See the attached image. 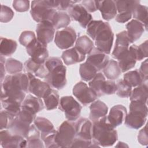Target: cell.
Returning a JSON list of instances; mask_svg holds the SVG:
<instances>
[{"instance_id":"cell-1","label":"cell","mask_w":148,"mask_h":148,"mask_svg":"<svg viewBox=\"0 0 148 148\" xmlns=\"http://www.w3.org/2000/svg\"><path fill=\"white\" fill-rule=\"evenodd\" d=\"M86 32L95 41V45L98 50L106 54L110 53L114 34L108 23L101 20H92L87 26Z\"/></svg>"},{"instance_id":"cell-2","label":"cell","mask_w":148,"mask_h":148,"mask_svg":"<svg viewBox=\"0 0 148 148\" xmlns=\"http://www.w3.org/2000/svg\"><path fill=\"white\" fill-rule=\"evenodd\" d=\"M29 77L27 73L7 75L1 82V95L17 101H23L28 92Z\"/></svg>"},{"instance_id":"cell-3","label":"cell","mask_w":148,"mask_h":148,"mask_svg":"<svg viewBox=\"0 0 148 148\" xmlns=\"http://www.w3.org/2000/svg\"><path fill=\"white\" fill-rule=\"evenodd\" d=\"M92 123V142L99 147L113 146L118 139V135L107 116Z\"/></svg>"},{"instance_id":"cell-4","label":"cell","mask_w":148,"mask_h":148,"mask_svg":"<svg viewBox=\"0 0 148 148\" xmlns=\"http://www.w3.org/2000/svg\"><path fill=\"white\" fill-rule=\"evenodd\" d=\"M45 64L49 73L45 78L51 88L57 90L63 88L66 84V68L59 57H50L46 60Z\"/></svg>"},{"instance_id":"cell-5","label":"cell","mask_w":148,"mask_h":148,"mask_svg":"<svg viewBox=\"0 0 148 148\" xmlns=\"http://www.w3.org/2000/svg\"><path fill=\"white\" fill-rule=\"evenodd\" d=\"M57 1L37 0L31 2L30 14L37 23L50 21L57 12Z\"/></svg>"},{"instance_id":"cell-6","label":"cell","mask_w":148,"mask_h":148,"mask_svg":"<svg viewBox=\"0 0 148 148\" xmlns=\"http://www.w3.org/2000/svg\"><path fill=\"white\" fill-rule=\"evenodd\" d=\"M147 116V107L146 103L138 101H131L130 113L125 116V125L130 128L138 130L146 123Z\"/></svg>"},{"instance_id":"cell-7","label":"cell","mask_w":148,"mask_h":148,"mask_svg":"<svg viewBox=\"0 0 148 148\" xmlns=\"http://www.w3.org/2000/svg\"><path fill=\"white\" fill-rule=\"evenodd\" d=\"M75 136V123L64 121L56 132L55 140L60 147H71Z\"/></svg>"},{"instance_id":"cell-8","label":"cell","mask_w":148,"mask_h":148,"mask_svg":"<svg viewBox=\"0 0 148 148\" xmlns=\"http://www.w3.org/2000/svg\"><path fill=\"white\" fill-rule=\"evenodd\" d=\"M82 106L72 96H64L61 98L59 109L65 113L66 119L69 121H73L79 117Z\"/></svg>"},{"instance_id":"cell-9","label":"cell","mask_w":148,"mask_h":148,"mask_svg":"<svg viewBox=\"0 0 148 148\" xmlns=\"http://www.w3.org/2000/svg\"><path fill=\"white\" fill-rule=\"evenodd\" d=\"M118 13L115 20L120 23H124L130 20L136 6L140 3L139 1H114Z\"/></svg>"},{"instance_id":"cell-10","label":"cell","mask_w":148,"mask_h":148,"mask_svg":"<svg viewBox=\"0 0 148 148\" xmlns=\"http://www.w3.org/2000/svg\"><path fill=\"white\" fill-rule=\"evenodd\" d=\"M76 31L71 27H67L62 30L57 31L54 36V43L60 49L64 50L73 46L76 40Z\"/></svg>"},{"instance_id":"cell-11","label":"cell","mask_w":148,"mask_h":148,"mask_svg":"<svg viewBox=\"0 0 148 148\" xmlns=\"http://www.w3.org/2000/svg\"><path fill=\"white\" fill-rule=\"evenodd\" d=\"M26 51L30 58L37 63H45L49 57L47 45L40 42L37 38L26 47Z\"/></svg>"},{"instance_id":"cell-12","label":"cell","mask_w":148,"mask_h":148,"mask_svg":"<svg viewBox=\"0 0 148 148\" xmlns=\"http://www.w3.org/2000/svg\"><path fill=\"white\" fill-rule=\"evenodd\" d=\"M72 92L77 100L84 106L92 103L98 98L91 88L88 87L87 84L83 82L77 83L73 88Z\"/></svg>"},{"instance_id":"cell-13","label":"cell","mask_w":148,"mask_h":148,"mask_svg":"<svg viewBox=\"0 0 148 148\" xmlns=\"http://www.w3.org/2000/svg\"><path fill=\"white\" fill-rule=\"evenodd\" d=\"M1 145L3 148L26 147L27 140L25 138L12 134L9 130L0 132Z\"/></svg>"},{"instance_id":"cell-14","label":"cell","mask_w":148,"mask_h":148,"mask_svg":"<svg viewBox=\"0 0 148 148\" xmlns=\"http://www.w3.org/2000/svg\"><path fill=\"white\" fill-rule=\"evenodd\" d=\"M27 73L29 77L28 92L37 97L43 98L51 90V87L47 82H42L34 75Z\"/></svg>"},{"instance_id":"cell-15","label":"cell","mask_w":148,"mask_h":148,"mask_svg":"<svg viewBox=\"0 0 148 148\" xmlns=\"http://www.w3.org/2000/svg\"><path fill=\"white\" fill-rule=\"evenodd\" d=\"M70 17L77 21L80 25L86 28L92 21V17L81 4H75L68 10Z\"/></svg>"},{"instance_id":"cell-16","label":"cell","mask_w":148,"mask_h":148,"mask_svg":"<svg viewBox=\"0 0 148 148\" xmlns=\"http://www.w3.org/2000/svg\"><path fill=\"white\" fill-rule=\"evenodd\" d=\"M118 64L121 72H125L133 68L137 61L136 45H133L129 47L128 50L121 56L118 59Z\"/></svg>"},{"instance_id":"cell-17","label":"cell","mask_w":148,"mask_h":148,"mask_svg":"<svg viewBox=\"0 0 148 148\" xmlns=\"http://www.w3.org/2000/svg\"><path fill=\"white\" fill-rule=\"evenodd\" d=\"M37 39L42 43L47 45L51 42L55 34V28L50 21H44L36 25Z\"/></svg>"},{"instance_id":"cell-18","label":"cell","mask_w":148,"mask_h":148,"mask_svg":"<svg viewBox=\"0 0 148 148\" xmlns=\"http://www.w3.org/2000/svg\"><path fill=\"white\" fill-rule=\"evenodd\" d=\"M76 137L81 139L92 140V124L86 118H81L75 123Z\"/></svg>"},{"instance_id":"cell-19","label":"cell","mask_w":148,"mask_h":148,"mask_svg":"<svg viewBox=\"0 0 148 148\" xmlns=\"http://www.w3.org/2000/svg\"><path fill=\"white\" fill-rule=\"evenodd\" d=\"M109 61L108 54L94 47L92 51L88 54L86 61L94 66L98 71L103 69Z\"/></svg>"},{"instance_id":"cell-20","label":"cell","mask_w":148,"mask_h":148,"mask_svg":"<svg viewBox=\"0 0 148 148\" xmlns=\"http://www.w3.org/2000/svg\"><path fill=\"white\" fill-rule=\"evenodd\" d=\"M127 113V110L125 106L122 105H116L110 109L107 119L109 123L116 128L124 121Z\"/></svg>"},{"instance_id":"cell-21","label":"cell","mask_w":148,"mask_h":148,"mask_svg":"<svg viewBox=\"0 0 148 148\" xmlns=\"http://www.w3.org/2000/svg\"><path fill=\"white\" fill-rule=\"evenodd\" d=\"M130 43V42L126 31H123L118 33L116 35L115 46L112 52V56L117 60L128 50Z\"/></svg>"},{"instance_id":"cell-22","label":"cell","mask_w":148,"mask_h":148,"mask_svg":"<svg viewBox=\"0 0 148 148\" xmlns=\"http://www.w3.org/2000/svg\"><path fill=\"white\" fill-rule=\"evenodd\" d=\"M98 10L101 12L102 18L106 21L114 18L117 14V9L114 1H98Z\"/></svg>"},{"instance_id":"cell-23","label":"cell","mask_w":148,"mask_h":148,"mask_svg":"<svg viewBox=\"0 0 148 148\" xmlns=\"http://www.w3.org/2000/svg\"><path fill=\"white\" fill-rule=\"evenodd\" d=\"M127 34L130 43L138 40L145 31L144 25L138 20H131L126 25Z\"/></svg>"},{"instance_id":"cell-24","label":"cell","mask_w":148,"mask_h":148,"mask_svg":"<svg viewBox=\"0 0 148 148\" xmlns=\"http://www.w3.org/2000/svg\"><path fill=\"white\" fill-rule=\"evenodd\" d=\"M24 68L27 72L31 73L40 78H45L49 73L45 63H37L31 58H28L25 62Z\"/></svg>"},{"instance_id":"cell-25","label":"cell","mask_w":148,"mask_h":148,"mask_svg":"<svg viewBox=\"0 0 148 148\" xmlns=\"http://www.w3.org/2000/svg\"><path fill=\"white\" fill-rule=\"evenodd\" d=\"M90 119L92 122H94L106 116L108 107L102 101L95 100L90 105Z\"/></svg>"},{"instance_id":"cell-26","label":"cell","mask_w":148,"mask_h":148,"mask_svg":"<svg viewBox=\"0 0 148 148\" xmlns=\"http://www.w3.org/2000/svg\"><path fill=\"white\" fill-rule=\"evenodd\" d=\"M31 124L24 121L16 116L9 124L8 130L13 134L26 138L30 128Z\"/></svg>"},{"instance_id":"cell-27","label":"cell","mask_w":148,"mask_h":148,"mask_svg":"<svg viewBox=\"0 0 148 148\" xmlns=\"http://www.w3.org/2000/svg\"><path fill=\"white\" fill-rule=\"evenodd\" d=\"M61 58L65 65H71L84 60L86 55L74 47L63 51Z\"/></svg>"},{"instance_id":"cell-28","label":"cell","mask_w":148,"mask_h":148,"mask_svg":"<svg viewBox=\"0 0 148 148\" xmlns=\"http://www.w3.org/2000/svg\"><path fill=\"white\" fill-rule=\"evenodd\" d=\"M25 139L27 140L26 147L43 148L45 147L40 137V132L35 125H31Z\"/></svg>"},{"instance_id":"cell-29","label":"cell","mask_w":148,"mask_h":148,"mask_svg":"<svg viewBox=\"0 0 148 148\" xmlns=\"http://www.w3.org/2000/svg\"><path fill=\"white\" fill-rule=\"evenodd\" d=\"M106 79L104 75L101 73H97L95 76L89 82L90 88L95 93L98 97L104 95V88Z\"/></svg>"},{"instance_id":"cell-30","label":"cell","mask_w":148,"mask_h":148,"mask_svg":"<svg viewBox=\"0 0 148 148\" xmlns=\"http://www.w3.org/2000/svg\"><path fill=\"white\" fill-rule=\"evenodd\" d=\"M51 23L55 29L66 28L71 23L69 15L63 11H57L53 16Z\"/></svg>"},{"instance_id":"cell-31","label":"cell","mask_w":148,"mask_h":148,"mask_svg":"<svg viewBox=\"0 0 148 148\" xmlns=\"http://www.w3.org/2000/svg\"><path fill=\"white\" fill-rule=\"evenodd\" d=\"M21 105L27 107L36 113L42 110L45 106V104L40 98L32 95H28L25 98Z\"/></svg>"},{"instance_id":"cell-32","label":"cell","mask_w":148,"mask_h":148,"mask_svg":"<svg viewBox=\"0 0 148 148\" xmlns=\"http://www.w3.org/2000/svg\"><path fill=\"white\" fill-rule=\"evenodd\" d=\"M104 75L109 80H115L120 76L121 71L118 64V62L113 60H109L108 63L103 69Z\"/></svg>"},{"instance_id":"cell-33","label":"cell","mask_w":148,"mask_h":148,"mask_svg":"<svg viewBox=\"0 0 148 148\" xmlns=\"http://www.w3.org/2000/svg\"><path fill=\"white\" fill-rule=\"evenodd\" d=\"M130 97L131 101H138L146 103L148 97L147 83H143L140 86L134 88V89L131 91Z\"/></svg>"},{"instance_id":"cell-34","label":"cell","mask_w":148,"mask_h":148,"mask_svg":"<svg viewBox=\"0 0 148 148\" xmlns=\"http://www.w3.org/2000/svg\"><path fill=\"white\" fill-rule=\"evenodd\" d=\"M75 47L84 54H88L93 49L92 40L86 35L79 36L76 40Z\"/></svg>"},{"instance_id":"cell-35","label":"cell","mask_w":148,"mask_h":148,"mask_svg":"<svg viewBox=\"0 0 148 148\" xmlns=\"http://www.w3.org/2000/svg\"><path fill=\"white\" fill-rule=\"evenodd\" d=\"M1 101L3 109L12 117L15 118L20 113L21 109V103L6 98H2Z\"/></svg>"},{"instance_id":"cell-36","label":"cell","mask_w":148,"mask_h":148,"mask_svg":"<svg viewBox=\"0 0 148 148\" xmlns=\"http://www.w3.org/2000/svg\"><path fill=\"white\" fill-rule=\"evenodd\" d=\"M17 47V43L15 40L3 37L1 38V56H10L16 51Z\"/></svg>"},{"instance_id":"cell-37","label":"cell","mask_w":148,"mask_h":148,"mask_svg":"<svg viewBox=\"0 0 148 148\" xmlns=\"http://www.w3.org/2000/svg\"><path fill=\"white\" fill-rule=\"evenodd\" d=\"M97 69L87 61L81 64L79 67L80 76L85 82L91 80L97 75Z\"/></svg>"},{"instance_id":"cell-38","label":"cell","mask_w":148,"mask_h":148,"mask_svg":"<svg viewBox=\"0 0 148 148\" xmlns=\"http://www.w3.org/2000/svg\"><path fill=\"white\" fill-rule=\"evenodd\" d=\"M123 80L125 81L128 84H130L132 87H136L140 86L143 83L147 82H145L141 75L140 74L139 70L135 69L134 71H131L124 75Z\"/></svg>"},{"instance_id":"cell-39","label":"cell","mask_w":148,"mask_h":148,"mask_svg":"<svg viewBox=\"0 0 148 148\" xmlns=\"http://www.w3.org/2000/svg\"><path fill=\"white\" fill-rule=\"evenodd\" d=\"M43 99L45 106L48 110L56 109L60 103V96L58 91L53 88Z\"/></svg>"},{"instance_id":"cell-40","label":"cell","mask_w":148,"mask_h":148,"mask_svg":"<svg viewBox=\"0 0 148 148\" xmlns=\"http://www.w3.org/2000/svg\"><path fill=\"white\" fill-rule=\"evenodd\" d=\"M133 17L135 20L139 21L142 23L147 31V16H148V11L147 7L142 5L140 3L138 4L136 8H135L134 12L132 13Z\"/></svg>"},{"instance_id":"cell-41","label":"cell","mask_w":148,"mask_h":148,"mask_svg":"<svg viewBox=\"0 0 148 148\" xmlns=\"http://www.w3.org/2000/svg\"><path fill=\"white\" fill-rule=\"evenodd\" d=\"M34 123V125L40 131V134L49 133L56 130L53 124L46 118L37 117L35 118Z\"/></svg>"},{"instance_id":"cell-42","label":"cell","mask_w":148,"mask_h":148,"mask_svg":"<svg viewBox=\"0 0 148 148\" xmlns=\"http://www.w3.org/2000/svg\"><path fill=\"white\" fill-rule=\"evenodd\" d=\"M5 66L6 72L12 75L20 73L23 68V65L20 61L12 58L6 60Z\"/></svg>"},{"instance_id":"cell-43","label":"cell","mask_w":148,"mask_h":148,"mask_svg":"<svg viewBox=\"0 0 148 148\" xmlns=\"http://www.w3.org/2000/svg\"><path fill=\"white\" fill-rule=\"evenodd\" d=\"M116 87L117 90L116 93L119 97L124 98L130 97L132 91V87L123 79H120L117 81Z\"/></svg>"},{"instance_id":"cell-44","label":"cell","mask_w":148,"mask_h":148,"mask_svg":"<svg viewBox=\"0 0 148 148\" xmlns=\"http://www.w3.org/2000/svg\"><path fill=\"white\" fill-rule=\"evenodd\" d=\"M57 131L54 130L52 132L40 134V137L43 140L45 146L47 148L50 147H60L55 140V136Z\"/></svg>"},{"instance_id":"cell-45","label":"cell","mask_w":148,"mask_h":148,"mask_svg":"<svg viewBox=\"0 0 148 148\" xmlns=\"http://www.w3.org/2000/svg\"><path fill=\"white\" fill-rule=\"evenodd\" d=\"M36 38L35 33L31 31H24L20 35V43L25 47Z\"/></svg>"},{"instance_id":"cell-46","label":"cell","mask_w":148,"mask_h":148,"mask_svg":"<svg viewBox=\"0 0 148 148\" xmlns=\"http://www.w3.org/2000/svg\"><path fill=\"white\" fill-rule=\"evenodd\" d=\"M14 16V12L10 8L1 5L0 21L1 23H8L12 20Z\"/></svg>"},{"instance_id":"cell-47","label":"cell","mask_w":148,"mask_h":148,"mask_svg":"<svg viewBox=\"0 0 148 148\" xmlns=\"http://www.w3.org/2000/svg\"><path fill=\"white\" fill-rule=\"evenodd\" d=\"M148 41L146 40L145 42L139 46L136 45V52L137 55V61H140L147 57L148 50Z\"/></svg>"},{"instance_id":"cell-48","label":"cell","mask_w":148,"mask_h":148,"mask_svg":"<svg viewBox=\"0 0 148 148\" xmlns=\"http://www.w3.org/2000/svg\"><path fill=\"white\" fill-rule=\"evenodd\" d=\"M13 7L18 12L28 11L29 8V1L27 0H15L13 2Z\"/></svg>"},{"instance_id":"cell-49","label":"cell","mask_w":148,"mask_h":148,"mask_svg":"<svg viewBox=\"0 0 148 148\" xmlns=\"http://www.w3.org/2000/svg\"><path fill=\"white\" fill-rule=\"evenodd\" d=\"M14 119L12 117L6 110H1V130L7 129L12 120Z\"/></svg>"},{"instance_id":"cell-50","label":"cell","mask_w":148,"mask_h":148,"mask_svg":"<svg viewBox=\"0 0 148 148\" xmlns=\"http://www.w3.org/2000/svg\"><path fill=\"white\" fill-rule=\"evenodd\" d=\"M81 5L88 12H94L98 10V1L86 0L82 1Z\"/></svg>"},{"instance_id":"cell-51","label":"cell","mask_w":148,"mask_h":148,"mask_svg":"<svg viewBox=\"0 0 148 148\" xmlns=\"http://www.w3.org/2000/svg\"><path fill=\"white\" fill-rule=\"evenodd\" d=\"M80 2V1H57V10L60 11L68 10L73 5Z\"/></svg>"},{"instance_id":"cell-52","label":"cell","mask_w":148,"mask_h":148,"mask_svg":"<svg viewBox=\"0 0 148 148\" xmlns=\"http://www.w3.org/2000/svg\"><path fill=\"white\" fill-rule=\"evenodd\" d=\"M147 124L139 131L138 135V140L139 143L143 146H147L148 144V136H147Z\"/></svg>"},{"instance_id":"cell-53","label":"cell","mask_w":148,"mask_h":148,"mask_svg":"<svg viewBox=\"0 0 148 148\" xmlns=\"http://www.w3.org/2000/svg\"><path fill=\"white\" fill-rule=\"evenodd\" d=\"M117 90L116 83L112 80H106L104 88V95H112L116 92Z\"/></svg>"},{"instance_id":"cell-54","label":"cell","mask_w":148,"mask_h":148,"mask_svg":"<svg viewBox=\"0 0 148 148\" xmlns=\"http://www.w3.org/2000/svg\"><path fill=\"white\" fill-rule=\"evenodd\" d=\"M139 72L143 77L145 82L147 81L148 79V63L147 59H146L143 62H142L140 67L139 69Z\"/></svg>"}]
</instances>
